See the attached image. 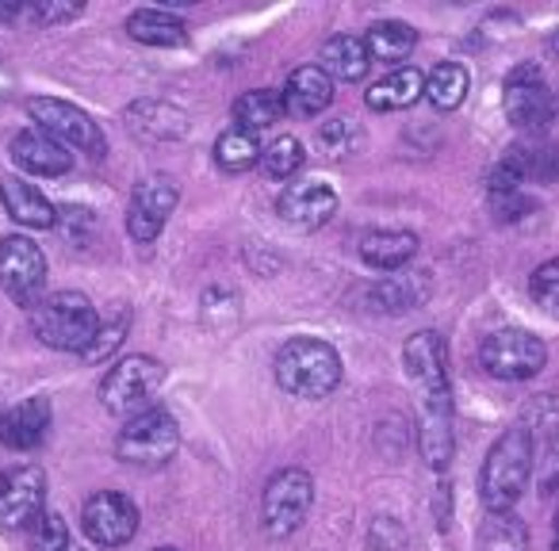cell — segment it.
<instances>
[{
    "instance_id": "obj_1",
    "label": "cell",
    "mask_w": 559,
    "mask_h": 551,
    "mask_svg": "<svg viewBox=\"0 0 559 551\" xmlns=\"http://www.w3.org/2000/svg\"><path fill=\"white\" fill-rule=\"evenodd\" d=\"M414 395H418V444L429 467H449L456 436H452V387L444 342L433 330H421L403 349Z\"/></svg>"
},
{
    "instance_id": "obj_2",
    "label": "cell",
    "mask_w": 559,
    "mask_h": 551,
    "mask_svg": "<svg viewBox=\"0 0 559 551\" xmlns=\"http://www.w3.org/2000/svg\"><path fill=\"white\" fill-rule=\"evenodd\" d=\"M276 383L288 395L319 403V398L334 395L337 383H342V357H337L334 345L319 342V337H296L280 349Z\"/></svg>"
},
{
    "instance_id": "obj_3",
    "label": "cell",
    "mask_w": 559,
    "mask_h": 551,
    "mask_svg": "<svg viewBox=\"0 0 559 551\" xmlns=\"http://www.w3.org/2000/svg\"><path fill=\"white\" fill-rule=\"evenodd\" d=\"M32 330L47 349L85 357L88 345L96 342V330H100V314L81 291H58L32 311Z\"/></svg>"
},
{
    "instance_id": "obj_4",
    "label": "cell",
    "mask_w": 559,
    "mask_h": 551,
    "mask_svg": "<svg viewBox=\"0 0 559 551\" xmlns=\"http://www.w3.org/2000/svg\"><path fill=\"white\" fill-rule=\"evenodd\" d=\"M533 475V436L525 429H510L495 441V448L487 452L483 464V505L487 510H513L521 502Z\"/></svg>"
},
{
    "instance_id": "obj_5",
    "label": "cell",
    "mask_w": 559,
    "mask_h": 551,
    "mask_svg": "<svg viewBox=\"0 0 559 551\" xmlns=\"http://www.w3.org/2000/svg\"><path fill=\"white\" fill-rule=\"evenodd\" d=\"M165 383V368L154 357H123L100 383V403L116 418H139L142 410H150V398L157 395V387Z\"/></svg>"
},
{
    "instance_id": "obj_6",
    "label": "cell",
    "mask_w": 559,
    "mask_h": 551,
    "mask_svg": "<svg viewBox=\"0 0 559 551\" xmlns=\"http://www.w3.org/2000/svg\"><path fill=\"white\" fill-rule=\"evenodd\" d=\"M27 111H32L35 127H39L43 134H50L58 146L81 149V154L96 157V161L108 154V139H104L100 123H96L88 111H81L78 104H66V100H58V96H35V100L27 104Z\"/></svg>"
},
{
    "instance_id": "obj_7",
    "label": "cell",
    "mask_w": 559,
    "mask_h": 551,
    "mask_svg": "<svg viewBox=\"0 0 559 551\" xmlns=\"http://www.w3.org/2000/svg\"><path fill=\"white\" fill-rule=\"evenodd\" d=\"M180 448V429H177V418L162 406H150L142 410L139 418H131L119 433V459L123 464H134V467H162L177 456Z\"/></svg>"
},
{
    "instance_id": "obj_8",
    "label": "cell",
    "mask_w": 559,
    "mask_h": 551,
    "mask_svg": "<svg viewBox=\"0 0 559 551\" xmlns=\"http://www.w3.org/2000/svg\"><path fill=\"white\" fill-rule=\"evenodd\" d=\"M314 505V479L304 467H284L269 479L261 498V520L269 536H292Z\"/></svg>"
},
{
    "instance_id": "obj_9",
    "label": "cell",
    "mask_w": 559,
    "mask_h": 551,
    "mask_svg": "<svg viewBox=\"0 0 559 551\" xmlns=\"http://www.w3.org/2000/svg\"><path fill=\"white\" fill-rule=\"evenodd\" d=\"M0 288L9 291L12 303L35 307L43 303V291H47V256L24 233H9L0 241Z\"/></svg>"
},
{
    "instance_id": "obj_10",
    "label": "cell",
    "mask_w": 559,
    "mask_h": 551,
    "mask_svg": "<svg viewBox=\"0 0 559 551\" xmlns=\"http://www.w3.org/2000/svg\"><path fill=\"white\" fill-rule=\"evenodd\" d=\"M544 360H548V349L528 330H495L479 345L483 372H490L495 380H533Z\"/></svg>"
},
{
    "instance_id": "obj_11",
    "label": "cell",
    "mask_w": 559,
    "mask_h": 551,
    "mask_svg": "<svg viewBox=\"0 0 559 551\" xmlns=\"http://www.w3.org/2000/svg\"><path fill=\"white\" fill-rule=\"evenodd\" d=\"M502 104H506V119L518 131H525L528 139H536L556 119V96H551L548 81H544V73L536 65H521V70H513L506 77Z\"/></svg>"
},
{
    "instance_id": "obj_12",
    "label": "cell",
    "mask_w": 559,
    "mask_h": 551,
    "mask_svg": "<svg viewBox=\"0 0 559 551\" xmlns=\"http://www.w3.org/2000/svg\"><path fill=\"white\" fill-rule=\"evenodd\" d=\"M85 536L100 548H123L139 532V505L119 490H96L81 510Z\"/></svg>"
},
{
    "instance_id": "obj_13",
    "label": "cell",
    "mask_w": 559,
    "mask_h": 551,
    "mask_svg": "<svg viewBox=\"0 0 559 551\" xmlns=\"http://www.w3.org/2000/svg\"><path fill=\"white\" fill-rule=\"evenodd\" d=\"M177 200H180V188L173 177H165V172L142 177L131 192V203H127V230H131V238L154 241L165 230V223H169Z\"/></svg>"
},
{
    "instance_id": "obj_14",
    "label": "cell",
    "mask_w": 559,
    "mask_h": 551,
    "mask_svg": "<svg viewBox=\"0 0 559 551\" xmlns=\"http://www.w3.org/2000/svg\"><path fill=\"white\" fill-rule=\"evenodd\" d=\"M47 475L39 467H9L0 471V525L27 528L43 517Z\"/></svg>"
},
{
    "instance_id": "obj_15",
    "label": "cell",
    "mask_w": 559,
    "mask_h": 551,
    "mask_svg": "<svg viewBox=\"0 0 559 551\" xmlns=\"http://www.w3.org/2000/svg\"><path fill=\"white\" fill-rule=\"evenodd\" d=\"M337 211V195L330 184L322 180H299V184L284 188L276 200V215L292 226V230H319L334 218Z\"/></svg>"
},
{
    "instance_id": "obj_16",
    "label": "cell",
    "mask_w": 559,
    "mask_h": 551,
    "mask_svg": "<svg viewBox=\"0 0 559 551\" xmlns=\"http://www.w3.org/2000/svg\"><path fill=\"white\" fill-rule=\"evenodd\" d=\"M498 172H506V177L521 188L551 184V180H559V142H548V139L513 142L502 161H498Z\"/></svg>"
},
{
    "instance_id": "obj_17",
    "label": "cell",
    "mask_w": 559,
    "mask_h": 551,
    "mask_svg": "<svg viewBox=\"0 0 559 551\" xmlns=\"http://www.w3.org/2000/svg\"><path fill=\"white\" fill-rule=\"evenodd\" d=\"M12 161L32 177H66L73 169V157L66 146H58L50 134L43 131H20L9 146Z\"/></svg>"
},
{
    "instance_id": "obj_18",
    "label": "cell",
    "mask_w": 559,
    "mask_h": 551,
    "mask_svg": "<svg viewBox=\"0 0 559 551\" xmlns=\"http://www.w3.org/2000/svg\"><path fill=\"white\" fill-rule=\"evenodd\" d=\"M50 429V406L47 398H24L0 414V444L12 452H27L43 444Z\"/></svg>"
},
{
    "instance_id": "obj_19",
    "label": "cell",
    "mask_w": 559,
    "mask_h": 551,
    "mask_svg": "<svg viewBox=\"0 0 559 551\" xmlns=\"http://www.w3.org/2000/svg\"><path fill=\"white\" fill-rule=\"evenodd\" d=\"M280 96H284V111H292L299 119H311L334 104V81L319 65H299V70H292L288 85H284Z\"/></svg>"
},
{
    "instance_id": "obj_20",
    "label": "cell",
    "mask_w": 559,
    "mask_h": 551,
    "mask_svg": "<svg viewBox=\"0 0 559 551\" xmlns=\"http://www.w3.org/2000/svg\"><path fill=\"white\" fill-rule=\"evenodd\" d=\"M0 203L9 211L12 223L20 226H35V230H50L58 223V211L39 188H32L27 180H16V177H4L0 180Z\"/></svg>"
},
{
    "instance_id": "obj_21",
    "label": "cell",
    "mask_w": 559,
    "mask_h": 551,
    "mask_svg": "<svg viewBox=\"0 0 559 551\" xmlns=\"http://www.w3.org/2000/svg\"><path fill=\"white\" fill-rule=\"evenodd\" d=\"M418 96H426V77H421L414 65H403V70H391L388 77H380L368 88V108L403 111V108H411Z\"/></svg>"
},
{
    "instance_id": "obj_22",
    "label": "cell",
    "mask_w": 559,
    "mask_h": 551,
    "mask_svg": "<svg viewBox=\"0 0 559 551\" xmlns=\"http://www.w3.org/2000/svg\"><path fill=\"white\" fill-rule=\"evenodd\" d=\"M372 65L368 58V47L360 35H334V39L322 47V62L319 70L326 73L330 81H360Z\"/></svg>"
},
{
    "instance_id": "obj_23",
    "label": "cell",
    "mask_w": 559,
    "mask_h": 551,
    "mask_svg": "<svg viewBox=\"0 0 559 551\" xmlns=\"http://www.w3.org/2000/svg\"><path fill=\"white\" fill-rule=\"evenodd\" d=\"M414 253H418V238L406 230H372L360 238V256H365V264L383 268V272H395V268H403V264H411Z\"/></svg>"
},
{
    "instance_id": "obj_24",
    "label": "cell",
    "mask_w": 559,
    "mask_h": 551,
    "mask_svg": "<svg viewBox=\"0 0 559 551\" xmlns=\"http://www.w3.org/2000/svg\"><path fill=\"white\" fill-rule=\"evenodd\" d=\"M365 47H368V58L372 62H383V65H395L403 58L414 55L418 47V32L403 20H380V24L368 27L365 35Z\"/></svg>"
},
{
    "instance_id": "obj_25",
    "label": "cell",
    "mask_w": 559,
    "mask_h": 551,
    "mask_svg": "<svg viewBox=\"0 0 559 551\" xmlns=\"http://www.w3.org/2000/svg\"><path fill=\"white\" fill-rule=\"evenodd\" d=\"M127 35L134 43H146V47H185L188 43V27L180 16L173 12H157V9H139L127 20Z\"/></svg>"
},
{
    "instance_id": "obj_26",
    "label": "cell",
    "mask_w": 559,
    "mask_h": 551,
    "mask_svg": "<svg viewBox=\"0 0 559 551\" xmlns=\"http://www.w3.org/2000/svg\"><path fill=\"white\" fill-rule=\"evenodd\" d=\"M127 123H131L134 134L142 139H180L188 131V119L180 116L177 108L157 100H139L131 111H127Z\"/></svg>"
},
{
    "instance_id": "obj_27",
    "label": "cell",
    "mask_w": 559,
    "mask_h": 551,
    "mask_svg": "<svg viewBox=\"0 0 559 551\" xmlns=\"http://www.w3.org/2000/svg\"><path fill=\"white\" fill-rule=\"evenodd\" d=\"M234 116V127L238 131H264V127L280 123V116H284V96L272 93V88H253V93H241L238 100H234L230 108Z\"/></svg>"
},
{
    "instance_id": "obj_28",
    "label": "cell",
    "mask_w": 559,
    "mask_h": 551,
    "mask_svg": "<svg viewBox=\"0 0 559 551\" xmlns=\"http://www.w3.org/2000/svg\"><path fill=\"white\" fill-rule=\"evenodd\" d=\"M528 548V528L513 510H487L479 525V551H525Z\"/></svg>"
},
{
    "instance_id": "obj_29",
    "label": "cell",
    "mask_w": 559,
    "mask_h": 551,
    "mask_svg": "<svg viewBox=\"0 0 559 551\" xmlns=\"http://www.w3.org/2000/svg\"><path fill=\"white\" fill-rule=\"evenodd\" d=\"M467 88H472V73L460 62H441L426 77V100L437 111H456L467 100Z\"/></svg>"
},
{
    "instance_id": "obj_30",
    "label": "cell",
    "mask_w": 559,
    "mask_h": 551,
    "mask_svg": "<svg viewBox=\"0 0 559 551\" xmlns=\"http://www.w3.org/2000/svg\"><path fill=\"white\" fill-rule=\"evenodd\" d=\"M215 165L226 172H246V169H253V165H261V142H257V134L238 131V127H230L226 134H218Z\"/></svg>"
},
{
    "instance_id": "obj_31",
    "label": "cell",
    "mask_w": 559,
    "mask_h": 551,
    "mask_svg": "<svg viewBox=\"0 0 559 551\" xmlns=\"http://www.w3.org/2000/svg\"><path fill=\"white\" fill-rule=\"evenodd\" d=\"M304 161H307V149L292 134H280L269 146H261V172L272 180H288L292 172L304 169Z\"/></svg>"
},
{
    "instance_id": "obj_32",
    "label": "cell",
    "mask_w": 559,
    "mask_h": 551,
    "mask_svg": "<svg viewBox=\"0 0 559 551\" xmlns=\"http://www.w3.org/2000/svg\"><path fill=\"white\" fill-rule=\"evenodd\" d=\"M127 330H131V307H111L108 319H100V330H96V342L88 345L85 360L88 364H96V360H108L111 352L119 349V342L127 337Z\"/></svg>"
},
{
    "instance_id": "obj_33",
    "label": "cell",
    "mask_w": 559,
    "mask_h": 551,
    "mask_svg": "<svg viewBox=\"0 0 559 551\" xmlns=\"http://www.w3.org/2000/svg\"><path fill=\"white\" fill-rule=\"evenodd\" d=\"M372 299L383 311L399 314V311H414L426 299V288H421V276H395V280H383L372 291Z\"/></svg>"
},
{
    "instance_id": "obj_34",
    "label": "cell",
    "mask_w": 559,
    "mask_h": 551,
    "mask_svg": "<svg viewBox=\"0 0 559 551\" xmlns=\"http://www.w3.org/2000/svg\"><path fill=\"white\" fill-rule=\"evenodd\" d=\"M528 296H533V303L540 307L544 314L559 319V256L544 261L540 268L528 276Z\"/></svg>"
},
{
    "instance_id": "obj_35",
    "label": "cell",
    "mask_w": 559,
    "mask_h": 551,
    "mask_svg": "<svg viewBox=\"0 0 559 551\" xmlns=\"http://www.w3.org/2000/svg\"><path fill=\"white\" fill-rule=\"evenodd\" d=\"M32 551H73L70 543V528L58 513H43L35 520V540H32Z\"/></svg>"
},
{
    "instance_id": "obj_36",
    "label": "cell",
    "mask_w": 559,
    "mask_h": 551,
    "mask_svg": "<svg viewBox=\"0 0 559 551\" xmlns=\"http://www.w3.org/2000/svg\"><path fill=\"white\" fill-rule=\"evenodd\" d=\"M81 12V0H35V4H24V20L32 24H62V20H73Z\"/></svg>"
},
{
    "instance_id": "obj_37",
    "label": "cell",
    "mask_w": 559,
    "mask_h": 551,
    "mask_svg": "<svg viewBox=\"0 0 559 551\" xmlns=\"http://www.w3.org/2000/svg\"><path fill=\"white\" fill-rule=\"evenodd\" d=\"M345 134H349V123H342V119H334V123L322 127V146H326L334 157H342L345 149H349V146H345Z\"/></svg>"
},
{
    "instance_id": "obj_38",
    "label": "cell",
    "mask_w": 559,
    "mask_h": 551,
    "mask_svg": "<svg viewBox=\"0 0 559 551\" xmlns=\"http://www.w3.org/2000/svg\"><path fill=\"white\" fill-rule=\"evenodd\" d=\"M551 50H556V58H559V32H556V39H551Z\"/></svg>"
},
{
    "instance_id": "obj_39",
    "label": "cell",
    "mask_w": 559,
    "mask_h": 551,
    "mask_svg": "<svg viewBox=\"0 0 559 551\" xmlns=\"http://www.w3.org/2000/svg\"><path fill=\"white\" fill-rule=\"evenodd\" d=\"M551 551H559V528H556V540H551Z\"/></svg>"
},
{
    "instance_id": "obj_40",
    "label": "cell",
    "mask_w": 559,
    "mask_h": 551,
    "mask_svg": "<svg viewBox=\"0 0 559 551\" xmlns=\"http://www.w3.org/2000/svg\"><path fill=\"white\" fill-rule=\"evenodd\" d=\"M157 551H180V548H157Z\"/></svg>"
},
{
    "instance_id": "obj_41",
    "label": "cell",
    "mask_w": 559,
    "mask_h": 551,
    "mask_svg": "<svg viewBox=\"0 0 559 551\" xmlns=\"http://www.w3.org/2000/svg\"><path fill=\"white\" fill-rule=\"evenodd\" d=\"M73 551H81V548H73Z\"/></svg>"
}]
</instances>
